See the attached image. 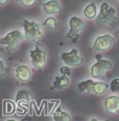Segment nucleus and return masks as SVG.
<instances>
[{
	"label": "nucleus",
	"mask_w": 119,
	"mask_h": 121,
	"mask_svg": "<svg viewBox=\"0 0 119 121\" xmlns=\"http://www.w3.org/2000/svg\"><path fill=\"white\" fill-rule=\"evenodd\" d=\"M22 26H23V30H24L25 39L27 41H31V42H35V43H40L44 39V36L42 32H41L38 23L34 21H30L27 19H23Z\"/></svg>",
	"instance_id": "f03ea898"
},
{
	"label": "nucleus",
	"mask_w": 119,
	"mask_h": 121,
	"mask_svg": "<svg viewBox=\"0 0 119 121\" xmlns=\"http://www.w3.org/2000/svg\"><path fill=\"white\" fill-rule=\"evenodd\" d=\"M118 1H119V0H118Z\"/></svg>",
	"instance_id": "cd10ccee"
},
{
	"label": "nucleus",
	"mask_w": 119,
	"mask_h": 121,
	"mask_svg": "<svg viewBox=\"0 0 119 121\" xmlns=\"http://www.w3.org/2000/svg\"><path fill=\"white\" fill-rule=\"evenodd\" d=\"M8 1L9 0H0V4H1V5H4V4L8 3Z\"/></svg>",
	"instance_id": "b1692460"
},
{
	"label": "nucleus",
	"mask_w": 119,
	"mask_h": 121,
	"mask_svg": "<svg viewBox=\"0 0 119 121\" xmlns=\"http://www.w3.org/2000/svg\"><path fill=\"white\" fill-rule=\"evenodd\" d=\"M32 64L37 69H43L46 64V54L39 46H36L30 52Z\"/></svg>",
	"instance_id": "0eeeda50"
},
{
	"label": "nucleus",
	"mask_w": 119,
	"mask_h": 121,
	"mask_svg": "<svg viewBox=\"0 0 119 121\" xmlns=\"http://www.w3.org/2000/svg\"><path fill=\"white\" fill-rule=\"evenodd\" d=\"M24 38L23 34L20 31H12L6 36L0 39V45L5 46V48L10 52H14L17 50L19 43Z\"/></svg>",
	"instance_id": "7ed1b4c3"
},
{
	"label": "nucleus",
	"mask_w": 119,
	"mask_h": 121,
	"mask_svg": "<svg viewBox=\"0 0 119 121\" xmlns=\"http://www.w3.org/2000/svg\"><path fill=\"white\" fill-rule=\"evenodd\" d=\"M106 111L112 115H117L119 112V97L118 96H109L104 101Z\"/></svg>",
	"instance_id": "9b49d317"
},
{
	"label": "nucleus",
	"mask_w": 119,
	"mask_h": 121,
	"mask_svg": "<svg viewBox=\"0 0 119 121\" xmlns=\"http://www.w3.org/2000/svg\"><path fill=\"white\" fill-rule=\"evenodd\" d=\"M109 88V84L104 82H96L94 83V87H93V93L97 95H102L106 90Z\"/></svg>",
	"instance_id": "6ab92c4d"
},
{
	"label": "nucleus",
	"mask_w": 119,
	"mask_h": 121,
	"mask_svg": "<svg viewBox=\"0 0 119 121\" xmlns=\"http://www.w3.org/2000/svg\"><path fill=\"white\" fill-rule=\"evenodd\" d=\"M91 121H98L96 118H93V119H91ZM106 121H110V120H106Z\"/></svg>",
	"instance_id": "393cba45"
},
{
	"label": "nucleus",
	"mask_w": 119,
	"mask_h": 121,
	"mask_svg": "<svg viewBox=\"0 0 119 121\" xmlns=\"http://www.w3.org/2000/svg\"><path fill=\"white\" fill-rule=\"evenodd\" d=\"M42 26L48 30H57L59 26V23L55 17H48L42 22Z\"/></svg>",
	"instance_id": "f3484780"
},
{
	"label": "nucleus",
	"mask_w": 119,
	"mask_h": 121,
	"mask_svg": "<svg viewBox=\"0 0 119 121\" xmlns=\"http://www.w3.org/2000/svg\"><path fill=\"white\" fill-rule=\"evenodd\" d=\"M60 58L64 64H66V66H80L84 62V58L78 55L77 48H73L69 53H62Z\"/></svg>",
	"instance_id": "423d86ee"
},
{
	"label": "nucleus",
	"mask_w": 119,
	"mask_h": 121,
	"mask_svg": "<svg viewBox=\"0 0 119 121\" xmlns=\"http://www.w3.org/2000/svg\"><path fill=\"white\" fill-rule=\"evenodd\" d=\"M110 90L113 93H119V78H115L110 83Z\"/></svg>",
	"instance_id": "aec40b11"
},
{
	"label": "nucleus",
	"mask_w": 119,
	"mask_h": 121,
	"mask_svg": "<svg viewBox=\"0 0 119 121\" xmlns=\"http://www.w3.org/2000/svg\"><path fill=\"white\" fill-rule=\"evenodd\" d=\"M16 112L15 103L11 100H3V114L4 115H12Z\"/></svg>",
	"instance_id": "a211bd4d"
},
{
	"label": "nucleus",
	"mask_w": 119,
	"mask_h": 121,
	"mask_svg": "<svg viewBox=\"0 0 119 121\" xmlns=\"http://www.w3.org/2000/svg\"><path fill=\"white\" fill-rule=\"evenodd\" d=\"M43 10L46 14L50 15H55V14H59L61 11V6H60L59 2L57 0H50L43 3Z\"/></svg>",
	"instance_id": "f8f14e48"
},
{
	"label": "nucleus",
	"mask_w": 119,
	"mask_h": 121,
	"mask_svg": "<svg viewBox=\"0 0 119 121\" xmlns=\"http://www.w3.org/2000/svg\"><path fill=\"white\" fill-rule=\"evenodd\" d=\"M15 101H16V104H17L18 108L25 110V108L29 106L30 101H31V95H30V93L27 92V91L21 90L16 95Z\"/></svg>",
	"instance_id": "9d476101"
},
{
	"label": "nucleus",
	"mask_w": 119,
	"mask_h": 121,
	"mask_svg": "<svg viewBox=\"0 0 119 121\" xmlns=\"http://www.w3.org/2000/svg\"><path fill=\"white\" fill-rule=\"evenodd\" d=\"M83 14L84 16L88 18V19H93V18L97 17V6L94 2H91L90 4H88L85 6L84 11H83Z\"/></svg>",
	"instance_id": "2eb2a0df"
},
{
	"label": "nucleus",
	"mask_w": 119,
	"mask_h": 121,
	"mask_svg": "<svg viewBox=\"0 0 119 121\" xmlns=\"http://www.w3.org/2000/svg\"><path fill=\"white\" fill-rule=\"evenodd\" d=\"M84 29V22L81 18L79 17H72L70 19V31L69 33L65 35V38L66 39H74L77 40L79 37V34L82 30Z\"/></svg>",
	"instance_id": "39448f33"
},
{
	"label": "nucleus",
	"mask_w": 119,
	"mask_h": 121,
	"mask_svg": "<svg viewBox=\"0 0 119 121\" xmlns=\"http://www.w3.org/2000/svg\"><path fill=\"white\" fill-rule=\"evenodd\" d=\"M8 72H9V67H5V65H4V62L0 59V77L5 76L6 74H8Z\"/></svg>",
	"instance_id": "412c9836"
},
{
	"label": "nucleus",
	"mask_w": 119,
	"mask_h": 121,
	"mask_svg": "<svg viewBox=\"0 0 119 121\" xmlns=\"http://www.w3.org/2000/svg\"><path fill=\"white\" fill-rule=\"evenodd\" d=\"M53 119L54 121H71L72 118L67 112H64L60 108H57L53 114Z\"/></svg>",
	"instance_id": "4468645a"
},
{
	"label": "nucleus",
	"mask_w": 119,
	"mask_h": 121,
	"mask_svg": "<svg viewBox=\"0 0 119 121\" xmlns=\"http://www.w3.org/2000/svg\"><path fill=\"white\" fill-rule=\"evenodd\" d=\"M6 121H16V120H14V119H9V120H6Z\"/></svg>",
	"instance_id": "a878e982"
},
{
	"label": "nucleus",
	"mask_w": 119,
	"mask_h": 121,
	"mask_svg": "<svg viewBox=\"0 0 119 121\" xmlns=\"http://www.w3.org/2000/svg\"><path fill=\"white\" fill-rule=\"evenodd\" d=\"M59 71H60V73H61L62 76H67V77H69V76L71 75V69H70V66L64 65V66L60 67Z\"/></svg>",
	"instance_id": "4be33fe9"
},
{
	"label": "nucleus",
	"mask_w": 119,
	"mask_h": 121,
	"mask_svg": "<svg viewBox=\"0 0 119 121\" xmlns=\"http://www.w3.org/2000/svg\"><path fill=\"white\" fill-rule=\"evenodd\" d=\"M117 36H118V37H119V32H118V33H117Z\"/></svg>",
	"instance_id": "bb28decb"
},
{
	"label": "nucleus",
	"mask_w": 119,
	"mask_h": 121,
	"mask_svg": "<svg viewBox=\"0 0 119 121\" xmlns=\"http://www.w3.org/2000/svg\"><path fill=\"white\" fill-rule=\"evenodd\" d=\"M95 81L92 79H88L85 81H81L78 83V90L80 92H85V93H93V87H94Z\"/></svg>",
	"instance_id": "dca6fc26"
},
{
	"label": "nucleus",
	"mask_w": 119,
	"mask_h": 121,
	"mask_svg": "<svg viewBox=\"0 0 119 121\" xmlns=\"http://www.w3.org/2000/svg\"><path fill=\"white\" fill-rule=\"evenodd\" d=\"M117 21L116 10L111 6L108 2H102L100 6L99 14L96 17V23L98 25H108L112 26Z\"/></svg>",
	"instance_id": "f257e3e1"
},
{
	"label": "nucleus",
	"mask_w": 119,
	"mask_h": 121,
	"mask_svg": "<svg viewBox=\"0 0 119 121\" xmlns=\"http://www.w3.org/2000/svg\"><path fill=\"white\" fill-rule=\"evenodd\" d=\"M114 44V37L110 34H104L97 37L94 42V48L99 52H106Z\"/></svg>",
	"instance_id": "6e6552de"
},
{
	"label": "nucleus",
	"mask_w": 119,
	"mask_h": 121,
	"mask_svg": "<svg viewBox=\"0 0 119 121\" xmlns=\"http://www.w3.org/2000/svg\"><path fill=\"white\" fill-rule=\"evenodd\" d=\"M15 75L16 78L21 82H29L32 78V71L29 66L24 65V64H20L16 67L15 69Z\"/></svg>",
	"instance_id": "1a4fd4ad"
},
{
	"label": "nucleus",
	"mask_w": 119,
	"mask_h": 121,
	"mask_svg": "<svg viewBox=\"0 0 119 121\" xmlns=\"http://www.w3.org/2000/svg\"><path fill=\"white\" fill-rule=\"evenodd\" d=\"M23 5H33L36 2V0H20Z\"/></svg>",
	"instance_id": "5701e85b"
},
{
	"label": "nucleus",
	"mask_w": 119,
	"mask_h": 121,
	"mask_svg": "<svg viewBox=\"0 0 119 121\" xmlns=\"http://www.w3.org/2000/svg\"><path fill=\"white\" fill-rule=\"evenodd\" d=\"M70 85V79L67 76H57L55 78V81L53 83V87L56 90H61V88H65Z\"/></svg>",
	"instance_id": "ddd939ff"
},
{
	"label": "nucleus",
	"mask_w": 119,
	"mask_h": 121,
	"mask_svg": "<svg viewBox=\"0 0 119 121\" xmlns=\"http://www.w3.org/2000/svg\"><path fill=\"white\" fill-rule=\"evenodd\" d=\"M96 63L93 64L92 67H91V74L94 78H100L104 75L106 72L112 69L113 67V64L110 60H106L102 59V56L100 54L96 55Z\"/></svg>",
	"instance_id": "20e7f679"
}]
</instances>
